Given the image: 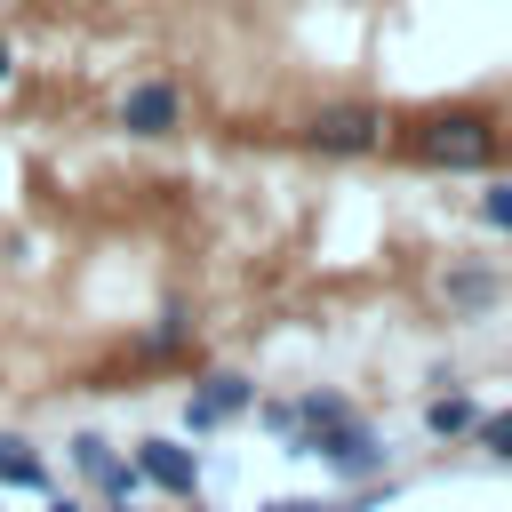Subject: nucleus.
Returning <instances> with one entry per match:
<instances>
[{
    "label": "nucleus",
    "instance_id": "nucleus-1",
    "mask_svg": "<svg viewBox=\"0 0 512 512\" xmlns=\"http://www.w3.org/2000/svg\"><path fill=\"white\" fill-rule=\"evenodd\" d=\"M416 152H424L432 168H488V160H496V128H488L480 112H432V120L416 128Z\"/></svg>",
    "mask_w": 512,
    "mask_h": 512
},
{
    "label": "nucleus",
    "instance_id": "nucleus-2",
    "mask_svg": "<svg viewBox=\"0 0 512 512\" xmlns=\"http://www.w3.org/2000/svg\"><path fill=\"white\" fill-rule=\"evenodd\" d=\"M296 456H320V464H328V472H344V480H368V472L384 464V448H376V432H368L360 416L304 424V432H296Z\"/></svg>",
    "mask_w": 512,
    "mask_h": 512
},
{
    "label": "nucleus",
    "instance_id": "nucleus-3",
    "mask_svg": "<svg viewBox=\"0 0 512 512\" xmlns=\"http://www.w3.org/2000/svg\"><path fill=\"white\" fill-rule=\"evenodd\" d=\"M304 144L328 152V160L376 152V144H384V112H376V104H320V112L304 120Z\"/></svg>",
    "mask_w": 512,
    "mask_h": 512
},
{
    "label": "nucleus",
    "instance_id": "nucleus-4",
    "mask_svg": "<svg viewBox=\"0 0 512 512\" xmlns=\"http://www.w3.org/2000/svg\"><path fill=\"white\" fill-rule=\"evenodd\" d=\"M176 112H184V104H176L168 80H136V88L120 96V128H128V136H168Z\"/></svg>",
    "mask_w": 512,
    "mask_h": 512
},
{
    "label": "nucleus",
    "instance_id": "nucleus-5",
    "mask_svg": "<svg viewBox=\"0 0 512 512\" xmlns=\"http://www.w3.org/2000/svg\"><path fill=\"white\" fill-rule=\"evenodd\" d=\"M248 400H256V384H248V376H208V384H200V392L184 400V424H192V432H208V424L240 416Z\"/></svg>",
    "mask_w": 512,
    "mask_h": 512
},
{
    "label": "nucleus",
    "instance_id": "nucleus-6",
    "mask_svg": "<svg viewBox=\"0 0 512 512\" xmlns=\"http://www.w3.org/2000/svg\"><path fill=\"white\" fill-rule=\"evenodd\" d=\"M136 472H144V480H160L168 496H192V488H200V464H192L176 440H144V448H136Z\"/></svg>",
    "mask_w": 512,
    "mask_h": 512
},
{
    "label": "nucleus",
    "instance_id": "nucleus-7",
    "mask_svg": "<svg viewBox=\"0 0 512 512\" xmlns=\"http://www.w3.org/2000/svg\"><path fill=\"white\" fill-rule=\"evenodd\" d=\"M0 488H48V464L24 440H0Z\"/></svg>",
    "mask_w": 512,
    "mask_h": 512
},
{
    "label": "nucleus",
    "instance_id": "nucleus-8",
    "mask_svg": "<svg viewBox=\"0 0 512 512\" xmlns=\"http://www.w3.org/2000/svg\"><path fill=\"white\" fill-rule=\"evenodd\" d=\"M472 416H480V408H472V400H464V392H440V400H432V408H424V424H432V432H440V440H448V432H472Z\"/></svg>",
    "mask_w": 512,
    "mask_h": 512
},
{
    "label": "nucleus",
    "instance_id": "nucleus-9",
    "mask_svg": "<svg viewBox=\"0 0 512 512\" xmlns=\"http://www.w3.org/2000/svg\"><path fill=\"white\" fill-rule=\"evenodd\" d=\"M96 480H104V496H112V504H136V496H144V472H136V464H120V456H112Z\"/></svg>",
    "mask_w": 512,
    "mask_h": 512
},
{
    "label": "nucleus",
    "instance_id": "nucleus-10",
    "mask_svg": "<svg viewBox=\"0 0 512 512\" xmlns=\"http://www.w3.org/2000/svg\"><path fill=\"white\" fill-rule=\"evenodd\" d=\"M480 216H488L496 232H512V176H496V184L480 192Z\"/></svg>",
    "mask_w": 512,
    "mask_h": 512
},
{
    "label": "nucleus",
    "instance_id": "nucleus-11",
    "mask_svg": "<svg viewBox=\"0 0 512 512\" xmlns=\"http://www.w3.org/2000/svg\"><path fill=\"white\" fill-rule=\"evenodd\" d=\"M472 432L488 440V456H504V464H512V408H504V416H472Z\"/></svg>",
    "mask_w": 512,
    "mask_h": 512
},
{
    "label": "nucleus",
    "instance_id": "nucleus-12",
    "mask_svg": "<svg viewBox=\"0 0 512 512\" xmlns=\"http://www.w3.org/2000/svg\"><path fill=\"white\" fill-rule=\"evenodd\" d=\"M448 296H456V304H488L496 280H488V272H464V280H448Z\"/></svg>",
    "mask_w": 512,
    "mask_h": 512
},
{
    "label": "nucleus",
    "instance_id": "nucleus-13",
    "mask_svg": "<svg viewBox=\"0 0 512 512\" xmlns=\"http://www.w3.org/2000/svg\"><path fill=\"white\" fill-rule=\"evenodd\" d=\"M72 456H80V472H104V464H112V448H104L96 432H80V440H72Z\"/></svg>",
    "mask_w": 512,
    "mask_h": 512
},
{
    "label": "nucleus",
    "instance_id": "nucleus-14",
    "mask_svg": "<svg viewBox=\"0 0 512 512\" xmlns=\"http://www.w3.org/2000/svg\"><path fill=\"white\" fill-rule=\"evenodd\" d=\"M272 512H320V504H312V496H280Z\"/></svg>",
    "mask_w": 512,
    "mask_h": 512
},
{
    "label": "nucleus",
    "instance_id": "nucleus-15",
    "mask_svg": "<svg viewBox=\"0 0 512 512\" xmlns=\"http://www.w3.org/2000/svg\"><path fill=\"white\" fill-rule=\"evenodd\" d=\"M48 512H88V504H72V496H56V504H48Z\"/></svg>",
    "mask_w": 512,
    "mask_h": 512
},
{
    "label": "nucleus",
    "instance_id": "nucleus-16",
    "mask_svg": "<svg viewBox=\"0 0 512 512\" xmlns=\"http://www.w3.org/2000/svg\"><path fill=\"white\" fill-rule=\"evenodd\" d=\"M8 64H16V56H8V40H0V80H8Z\"/></svg>",
    "mask_w": 512,
    "mask_h": 512
},
{
    "label": "nucleus",
    "instance_id": "nucleus-17",
    "mask_svg": "<svg viewBox=\"0 0 512 512\" xmlns=\"http://www.w3.org/2000/svg\"><path fill=\"white\" fill-rule=\"evenodd\" d=\"M120 512H128V504H120Z\"/></svg>",
    "mask_w": 512,
    "mask_h": 512
}]
</instances>
